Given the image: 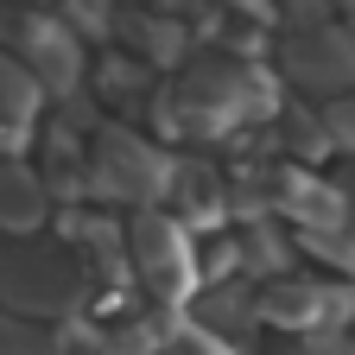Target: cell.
Returning <instances> with one entry per match:
<instances>
[{
  "label": "cell",
  "mask_w": 355,
  "mask_h": 355,
  "mask_svg": "<svg viewBox=\"0 0 355 355\" xmlns=\"http://www.w3.org/2000/svg\"><path fill=\"white\" fill-rule=\"evenodd\" d=\"M159 114L171 133H191V140H229L248 121H273L279 114V96L248 58H197L184 76H178L165 96H159Z\"/></svg>",
  "instance_id": "1"
},
{
  "label": "cell",
  "mask_w": 355,
  "mask_h": 355,
  "mask_svg": "<svg viewBox=\"0 0 355 355\" xmlns=\"http://www.w3.org/2000/svg\"><path fill=\"white\" fill-rule=\"evenodd\" d=\"M89 292V266L70 241H32L19 235L0 248V298L13 304V318H70Z\"/></svg>",
  "instance_id": "2"
},
{
  "label": "cell",
  "mask_w": 355,
  "mask_h": 355,
  "mask_svg": "<svg viewBox=\"0 0 355 355\" xmlns=\"http://www.w3.org/2000/svg\"><path fill=\"white\" fill-rule=\"evenodd\" d=\"M83 178H89V197L102 203H121V209H165L171 203V178H178V159H165L153 140H140L133 127H96L89 140V159H83Z\"/></svg>",
  "instance_id": "3"
},
{
  "label": "cell",
  "mask_w": 355,
  "mask_h": 355,
  "mask_svg": "<svg viewBox=\"0 0 355 355\" xmlns=\"http://www.w3.org/2000/svg\"><path fill=\"white\" fill-rule=\"evenodd\" d=\"M127 266L140 273V286H146V298L159 311H178V304L203 286L197 248H191L184 229H178L171 209H140V216L127 222Z\"/></svg>",
  "instance_id": "4"
},
{
  "label": "cell",
  "mask_w": 355,
  "mask_h": 355,
  "mask_svg": "<svg viewBox=\"0 0 355 355\" xmlns=\"http://www.w3.org/2000/svg\"><path fill=\"white\" fill-rule=\"evenodd\" d=\"M349 311H355V292L336 279H318V273H279L254 292V318L273 330H298V336L343 330Z\"/></svg>",
  "instance_id": "5"
},
{
  "label": "cell",
  "mask_w": 355,
  "mask_h": 355,
  "mask_svg": "<svg viewBox=\"0 0 355 355\" xmlns=\"http://www.w3.org/2000/svg\"><path fill=\"white\" fill-rule=\"evenodd\" d=\"M279 58H286V76L298 89H311V96H355V26H304V32H286L279 44Z\"/></svg>",
  "instance_id": "6"
},
{
  "label": "cell",
  "mask_w": 355,
  "mask_h": 355,
  "mask_svg": "<svg viewBox=\"0 0 355 355\" xmlns=\"http://www.w3.org/2000/svg\"><path fill=\"white\" fill-rule=\"evenodd\" d=\"M38 96H44V83H38L19 58L0 51V146H19V140H26Z\"/></svg>",
  "instance_id": "7"
},
{
  "label": "cell",
  "mask_w": 355,
  "mask_h": 355,
  "mask_svg": "<svg viewBox=\"0 0 355 355\" xmlns=\"http://www.w3.org/2000/svg\"><path fill=\"white\" fill-rule=\"evenodd\" d=\"M165 209H184V222H222L229 216V191H222V178L209 165H191V159H178V178H171V203Z\"/></svg>",
  "instance_id": "8"
},
{
  "label": "cell",
  "mask_w": 355,
  "mask_h": 355,
  "mask_svg": "<svg viewBox=\"0 0 355 355\" xmlns=\"http://www.w3.org/2000/svg\"><path fill=\"white\" fill-rule=\"evenodd\" d=\"M44 222V178H32L19 159H0V229L32 235Z\"/></svg>",
  "instance_id": "9"
},
{
  "label": "cell",
  "mask_w": 355,
  "mask_h": 355,
  "mask_svg": "<svg viewBox=\"0 0 355 355\" xmlns=\"http://www.w3.org/2000/svg\"><path fill=\"white\" fill-rule=\"evenodd\" d=\"M127 32H133V44H140V64H153V70L184 58V26H171V19H133Z\"/></svg>",
  "instance_id": "10"
},
{
  "label": "cell",
  "mask_w": 355,
  "mask_h": 355,
  "mask_svg": "<svg viewBox=\"0 0 355 355\" xmlns=\"http://www.w3.org/2000/svg\"><path fill=\"white\" fill-rule=\"evenodd\" d=\"M159 355H235L222 336H209L203 324H171V336H165V349Z\"/></svg>",
  "instance_id": "11"
},
{
  "label": "cell",
  "mask_w": 355,
  "mask_h": 355,
  "mask_svg": "<svg viewBox=\"0 0 355 355\" xmlns=\"http://www.w3.org/2000/svg\"><path fill=\"white\" fill-rule=\"evenodd\" d=\"M324 133H330V146H355V96H343V102H330L324 108Z\"/></svg>",
  "instance_id": "12"
},
{
  "label": "cell",
  "mask_w": 355,
  "mask_h": 355,
  "mask_svg": "<svg viewBox=\"0 0 355 355\" xmlns=\"http://www.w3.org/2000/svg\"><path fill=\"white\" fill-rule=\"evenodd\" d=\"M311 355H355L349 336H311Z\"/></svg>",
  "instance_id": "13"
},
{
  "label": "cell",
  "mask_w": 355,
  "mask_h": 355,
  "mask_svg": "<svg viewBox=\"0 0 355 355\" xmlns=\"http://www.w3.org/2000/svg\"><path fill=\"white\" fill-rule=\"evenodd\" d=\"M330 7H343V13H349V19H355V0H330Z\"/></svg>",
  "instance_id": "14"
}]
</instances>
